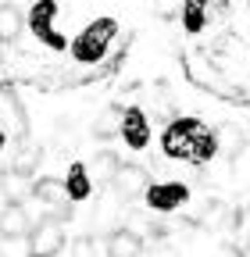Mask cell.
I'll return each instance as SVG.
<instances>
[{
	"instance_id": "cell-1",
	"label": "cell",
	"mask_w": 250,
	"mask_h": 257,
	"mask_svg": "<svg viewBox=\"0 0 250 257\" xmlns=\"http://www.w3.org/2000/svg\"><path fill=\"white\" fill-rule=\"evenodd\" d=\"M114 32H118V22H114V18H97V22H89L79 36L72 40L75 61H82V64L100 61V57L107 54V43L114 40Z\"/></svg>"
},
{
	"instance_id": "cell-2",
	"label": "cell",
	"mask_w": 250,
	"mask_h": 257,
	"mask_svg": "<svg viewBox=\"0 0 250 257\" xmlns=\"http://www.w3.org/2000/svg\"><path fill=\"white\" fill-rule=\"evenodd\" d=\"M204 133V125L197 118H175L168 128H165V136H161V147L168 157H179V161H190L193 157V143L197 136Z\"/></svg>"
},
{
	"instance_id": "cell-3",
	"label": "cell",
	"mask_w": 250,
	"mask_h": 257,
	"mask_svg": "<svg viewBox=\"0 0 250 257\" xmlns=\"http://www.w3.org/2000/svg\"><path fill=\"white\" fill-rule=\"evenodd\" d=\"M61 246H65V229H61V221L43 218V221L33 225V232H29V257H57Z\"/></svg>"
},
{
	"instance_id": "cell-4",
	"label": "cell",
	"mask_w": 250,
	"mask_h": 257,
	"mask_svg": "<svg viewBox=\"0 0 250 257\" xmlns=\"http://www.w3.org/2000/svg\"><path fill=\"white\" fill-rule=\"evenodd\" d=\"M54 15H57V0H36L33 11H29V32H36V36H40L50 50H65V47H68V40L61 36V32H54V29H50Z\"/></svg>"
},
{
	"instance_id": "cell-5",
	"label": "cell",
	"mask_w": 250,
	"mask_h": 257,
	"mask_svg": "<svg viewBox=\"0 0 250 257\" xmlns=\"http://www.w3.org/2000/svg\"><path fill=\"white\" fill-rule=\"evenodd\" d=\"M143 197H147L150 211L168 214V211H175V207H182L186 200H190V189H186L182 182H154V186H147Z\"/></svg>"
},
{
	"instance_id": "cell-6",
	"label": "cell",
	"mask_w": 250,
	"mask_h": 257,
	"mask_svg": "<svg viewBox=\"0 0 250 257\" xmlns=\"http://www.w3.org/2000/svg\"><path fill=\"white\" fill-rule=\"evenodd\" d=\"M33 197L50 207L47 218H54V221H68V218H72V207H68V200H65V197H68V193H65V182H57V179H36Z\"/></svg>"
},
{
	"instance_id": "cell-7",
	"label": "cell",
	"mask_w": 250,
	"mask_h": 257,
	"mask_svg": "<svg viewBox=\"0 0 250 257\" xmlns=\"http://www.w3.org/2000/svg\"><path fill=\"white\" fill-rule=\"evenodd\" d=\"M147 172L140 168V165H121L118 172H114V179H111V193L118 200H133V197H140V193H147Z\"/></svg>"
},
{
	"instance_id": "cell-8",
	"label": "cell",
	"mask_w": 250,
	"mask_h": 257,
	"mask_svg": "<svg viewBox=\"0 0 250 257\" xmlns=\"http://www.w3.org/2000/svg\"><path fill=\"white\" fill-rule=\"evenodd\" d=\"M0 125H8L15 136H25L29 133V114H25L18 93L11 86H0Z\"/></svg>"
},
{
	"instance_id": "cell-9",
	"label": "cell",
	"mask_w": 250,
	"mask_h": 257,
	"mask_svg": "<svg viewBox=\"0 0 250 257\" xmlns=\"http://www.w3.org/2000/svg\"><path fill=\"white\" fill-rule=\"evenodd\" d=\"M121 136H125V143L133 150H143L150 143V121H147V114L140 107H129L121 114Z\"/></svg>"
},
{
	"instance_id": "cell-10",
	"label": "cell",
	"mask_w": 250,
	"mask_h": 257,
	"mask_svg": "<svg viewBox=\"0 0 250 257\" xmlns=\"http://www.w3.org/2000/svg\"><path fill=\"white\" fill-rule=\"evenodd\" d=\"M29 232H33L29 211L22 204H4V211H0V236H4V239H22Z\"/></svg>"
},
{
	"instance_id": "cell-11",
	"label": "cell",
	"mask_w": 250,
	"mask_h": 257,
	"mask_svg": "<svg viewBox=\"0 0 250 257\" xmlns=\"http://www.w3.org/2000/svg\"><path fill=\"white\" fill-rule=\"evenodd\" d=\"M107 257H143V236L133 229H114L107 236Z\"/></svg>"
},
{
	"instance_id": "cell-12",
	"label": "cell",
	"mask_w": 250,
	"mask_h": 257,
	"mask_svg": "<svg viewBox=\"0 0 250 257\" xmlns=\"http://www.w3.org/2000/svg\"><path fill=\"white\" fill-rule=\"evenodd\" d=\"M236 211L229 207V204H222V200H211L204 211H200V225L204 229H211V232H229L232 225H236Z\"/></svg>"
},
{
	"instance_id": "cell-13",
	"label": "cell",
	"mask_w": 250,
	"mask_h": 257,
	"mask_svg": "<svg viewBox=\"0 0 250 257\" xmlns=\"http://www.w3.org/2000/svg\"><path fill=\"white\" fill-rule=\"evenodd\" d=\"M214 140H218V154H225V157H229V165H232V161H236L246 147H250V136L243 133L239 125H222V128L214 133Z\"/></svg>"
},
{
	"instance_id": "cell-14",
	"label": "cell",
	"mask_w": 250,
	"mask_h": 257,
	"mask_svg": "<svg viewBox=\"0 0 250 257\" xmlns=\"http://www.w3.org/2000/svg\"><path fill=\"white\" fill-rule=\"evenodd\" d=\"M25 29V15L18 4H0V43H15Z\"/></svg>"
},
{
	"instance_id": "cell-15",
	"label": "cell",
	"mask_w": 250,
	"mask_h": 257,
	"mask_svg": "<svg viewBox=\"0 0 250 257\" xmlns=\"http://www.w3.org/2000/svg\"><path fill=\"white\" fill-rule=\"evenodd\" d=\"M65 193H68V200H86L89 193H93V179H89V168L86 165H75L68 168V175H65Z\"/></svg>"
},
{
	"instance_id": "cell-16",
	"label": "cell",
	"mask_w": 250,
	"mask_h": 257,
	"mask_svg": "<svg viewBox=\"0 0 250 257\" xmlns=\"http://www.w3.org/2000/svg\"><path fill=\"white\" fill-rule=\"evenodd\" d=\"M40 157H43L40 143H22V147H18V157L11 161V172H15V175H22V179H29V175L36 172Z\"/></svg>"
},
{
	"instance_id": "cell-17",
	"label": "cell",
	"mask_w": 250,
	"mask_h": 257,
	"mask_svg": "<svg viewBox=\"0 0 250 257\" xmlns=\"http://www.w3.org/2000/svg\"><path fill=\"white\" fill-rule=\"evenodd\" d=\"M118 154L114 150H100L97 157H93V165H89V179H97V182H111L114 172H118Z\"/></svg>"
},
{
	"instance_id": "cell-18",
	"label": "cell",
	"mask_w": 250,
	"mask_h": 257,
	"mask_svg": "<svg viewBox=\"0 0 250 257\" xmlns=\"http://www.w3.org/2000/svg\"><path fill=\"white\" fill-rule=\"evenodd\" d=\"M0 186H4V197H8V204H22L25 197H33V189H29V182H25L22 175H15V172H8Z\"/></svg>"
},
{
	"instance_id": "cell-19",
	"label": "cell",
	"mask_w": 250,
	"mask_h": 257,
	"mask_svg": "<svg viewBox=\"0 0 250 257\" xmlns=\"http://www.w3.org/2000/svg\"><path fill=\"white\" fill-rule=\"evenodd\" d=\"M214 154H218V140H214V133H200L197 143H193V157H190V161H211Z\"/></svg>"
},
{
	"instance_id": "cell-20",
	"label": "cell",
	"mask_w": 250,
	"mask_h": 257,
	"mask_svg": "<svg viewBox=\"0 0 250 257\" xmlns=\"http://www.w3.org/2000/svg\"><path fill=\"white\" fill-rule=\"evenodd\" d=\"M229 172H232V179H236V186H243V189H250V147L229 165Z\"/></svg>"
},
{
	"instance_id": "cell-21",
	"label": "cell",
	"mask_w": 250,
	"mask_h": 257,
	"mask_svg": "<svg viewBox=\"0 0 250 257\" xmlns=\"http://www.w3.org/2000/svg\"><path fill=\"white\" fill-rule=\"evenodd\" d=\"M114 128H121V118H118V111L111 107V111H104V114L97 118V125H93V133H97V136H111Z\"/></svg>"
},
{
	"instance_id": "cell-22",
	"label": "cell",
	"mask_w": 250,
	"mask_h": 257,
	"mask_svg": "<svg viewBox=\"0 0 250 257\" xmlns=\"http://www.w3.org/2000/svg\"><path fill=\"white\" fill-rule=\"evenodd\" d=\"M182 25H186V32H200V29H204V8L186 4V8H182Z\"/></svg>"
},
{
	"instance_id": "cell-23",
	"label": "cell",
	"mask_w": 250,
	"mask_h": 257,
	"mask_svg": "<svg viewBox=\"0 0 250 257\" xmlns=\"http://www.w3.org/2000/svg\"><path fill=\"white\" fill-rule=\"evenodd\" d=\"M72 257H97V246H93L89 236H79L75 246H72Z\"/></svg>"
},
{
	"instance_id": "cell-24",
	"label": "cell",
	"mask_w": 250,
	"mask_h": 257,
	"mask_svg": "<svg viewBox=\"0 0 250 257\" xmlns=\"http://www.w3.org/2000/svg\"><path fill=\"white\" fill-rule=\"evenodd\" d=\"M147 257H179V250H175L172 243H158V246H150Z\"/></svg>"
},
{
	"instance_id": "cell-25",
	"label": "cell",
	"mask_w": 250,
	"mask_h": 257,
	"mask_svg": "<svg viewBox=\"0 0 250 257\" xmlns=\"http://www.w3.org/2000/svg\"><path fill=\"white\" fill-rule=\"evenodd\" d=\"M8 172H11V168L4 165V161H0V182H4V175H8Z\"/></svg>"
},
{
	"instance_id": "cell-26",
	"label": "cell",
	"mask_w": 250,
	"mask_h": 257,
	"mask_svg": "<svg viewBox=\"0 0 250 257\" xmlns=\"http://www.w3.org/2000/svg\"><path fill=\"white\" fill-rule=\"evenodd\" d=\"M186 4H193V8H204V4H207V0H186Z\"/></svg>"
},
{
	"instance_id": "cell-27",
	"label": "cell",
	"mask_w": 250,
	"mask_h": 257,
	"mask_svg": "<svg viewBox=\"0 0 250 257\" xmlns=\"http://www.w3.org/2000/svg\"><path fill=\"white\" fill-rule=\"evenodd\" d=\"M4 140H8V133H4V128H0V150H4Z\"/></svg>"
},
{
	"instance_id": "cell-28",
	"label": "cell",
	"mask_w": 250,
	"mask_h": 257,
	"mask_svg": "<svg viewBox=\"0 0 250 257\" xmlns=\"http://www.w3.org/2000/svg\"><path fill=\"white\" fill-rule=\"evenodd\" d=\"M243 257H250V239H246V250H243Z\"/></svg>"
},
{
	"instance_id": "cell-29",
	"label": "cell",
	"mask_w": 250,
	"mask_h": 257,
	"mask_svg": "<svg viewBox=\"0 0 250 257\" xmlns=\"http://www.w3.org/2000/svg\"><path fill=\"white\" fill-rule=\"evenodd\" d=\"M0 257H4V250H0Z\"/></svg>"
}]
</instances>
